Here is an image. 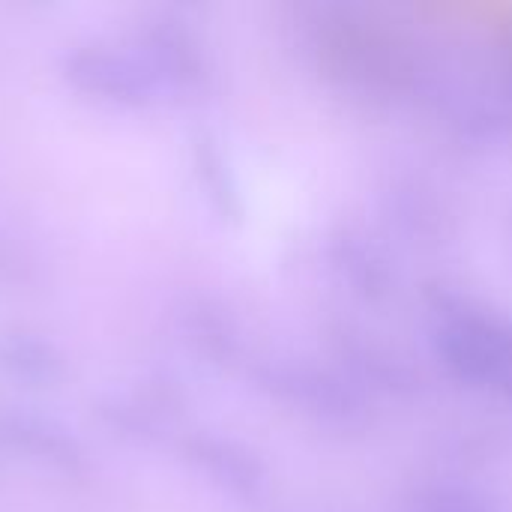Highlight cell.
<instances>
[{
  "instance_id": "2",
  "label": "cell",
  "mask_w": 512,
  "mask_h": 512,
  "mask_svg": "<svg viewBox=\"0 0 512 512\" xmlns=\"http://www.w3.org/2000/svg\"><path fill=\"white\" fill-rule=\"evenodd\" d=\"M0 441L9 450L48 465L66 477H81L90 468L84 441L63 420L33 411V408H6L0 411Z\"/></svg>"
},
{
  "instance_id": "1",
  "label": "cell",
  "mask_w": 512,
  "mask_h": 512,
  "mask_svg": "<svg viewBox=\"0 0 512 512\" xmlns=\"http://www.w3.org/2000/svg\"><path fill=\"white\" fill-rule=\"evenodd\" d=\"M60 72L78 93L123 108L147 105L156 99L159 90V81L141 60V54L105 42H84L66 48Z\"/></svg>"
},
{
  "instance_id": "5",
  "label": "cell",
  "mask_w": 512,
  "mask_h": 512,
  "mask_svg": "<svg viewBox=\"0 0 512 512\" xmlns=\"http://www.w3.org/2000/svg\"><path fill=\"white\" fill-rule=\"evenodd\" d=\"M141 54H144L141 60L147 63V69L159 84L162 81L183 84L195 75L192 45L183 36V30L168 18L141 27Z\"/></svg>"
},
{
  "instance_id": "3",
  "label": "cell",
  "mask_w": 512,
  "mask_h": 512,
  "mask_svg": "<svg viewBox=\"0 0 512 512\" xmlns=\"http://www.w3.org/2000/svg\"><path fill=\"white\" fill-rule=\"evenodd\" d=\"M0 372L15 384L54 387L66 372V360L60 348L42 333L12 327L0 330Z\"/></svg>"
},
{
  "instance_id": "4",
  "label": "cell",
  "mask_w": 512,
  "mask_h": 512,
  "mask_svg": "<svg viewBox=\"0 0 512 512\" xmlns=\"http://www.w3.org/2000/svg\"><path fill=\"white\" fill-rule=\"evenodd\" d=\"M462 366L486 381L512 390V333L486 324H459L450 330Z\"/></svg>"
}]
</instances>
